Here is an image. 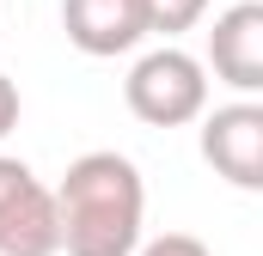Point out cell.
I'll list each match as a JSON object with an SVG mask.
<instances>
[{"label": "cell", "mask_w": 263, "mask_h": 256, "mask_svg": "<svg viewBox=\"0 0 263 256\" xmlns=\"http://www.w3.org/2000/svg\"><path fill=\"white\" fill-rule=\"evenodd\" d=\"M55 220H62L67 256H135L147 226V183L129 153H80L55 183Z\"/></svg>", "instance_id": "1"}, {"label": "cell", "mask_w": 263, "mask_h": 256, "mask_svg": "<svg viewBox=\"0 0 263 256\" xmlns=\"http://www.w3.org/2000/svg\"><path fill=\"white\" fill-rule=\"evenodd\" d=\"M123 98L147 128H184V122H202V110H208V73L190 49L159 43L129 67Z\"/></svg>", "instance_id": "2"}, {"label": "cell", "mask_w": 263, "mask_h": 256, "mask_svg": "<svg viewBox=\"0 0 263 256\" xmlns=\"http://www.w3.org/2000/svg\"><path fill=\"white\" fill-rule=\"evenodd\" d=\"M0 256H62L55 189L25 165L0 153Z\"/></svg>", "instance_id": "3"}, {"label": "cell", "mask_w": 263, "mask_h": 256, "mask_svg": "<svg viewBox=\"0 0 263 256\" xmlns=\"http://www.w3.org/2000/svg\"><path fill=\"white\" fill-rule=\"evenodd\" d=\"M202 159L233 189H263V104L257 98H233L220 110H202Z\"/></svg>", "instance_id": "4"}, {"label": "cell", "mask_w": 263, "mask_h": 256, "mask_svg": "<svg viewBox=\"0 0 263 256\" xmlns=\"http://www.w3.org/2000/svg\"><path fill=\"white\" fill-rule=\"evenodd\" d=\"M202 73H214V79L233 86L239 98H257L263 92V6L257 0H239V6H227V12L214 18Z\"/></svg>", "instance_id": "5"}, {"label": "cell", "mask_w": 263, "mask_h": 256, "mask_svg": "<svg viewBox=\"0 0 263 256\" xmlns=\"http://www.w3.org/2000/svg\"><path fill=\"white\" fill-rule=\"evenodd\" d=\"M62 31L80 55H129L147 37L141 0H62Z\"/></svg>", "instance_id": "6"}, {"label": "cell", "mask_w": 263, "mask_h": 256, "mask_svg": "<svg viewBox=\"0 0 263 256\" xmlns=\"http://www.w3.org/2000/svg\"><path fill=\"white\" fill-rule=\"evenodd\" d=\"M141 18H147V37H178V31H196L208 18V0H141Z\"/></svg>", "instance_id": "7"}, {"label": "cell", "mask_w": 263, "mask_h": 256, "mask_svg": "<svg viewBox=\"0 0 263 256\" xmlns=\"http://www.w3.org/2000/svg\"><path fill=\"white\" fill-rule=\"evenodd\" d=\"M135 256H214L202 238H190V232H159V238H147Z\"/></svg>", "instance_id": "8"}, {"label": "cell", "mask_w": 263, "mask_h": 256, "mask_svg": "<svg viewBox=\"0 0 263 256\" xmlns=\"http://www.w3.org/2000/svg\"><path fill=\"white\" fill-rule=\"evenodd\" d=\"M18 110H25V104H18V86H12V79L0 73V140H6L12 128H18Z\"/></svg>", "instance_id": "9"}]
</instances>
